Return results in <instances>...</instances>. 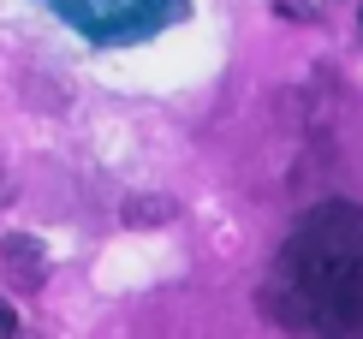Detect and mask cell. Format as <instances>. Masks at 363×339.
<instances>
[{
  "label": "cell",
  "mask_w": 363,
  "mask_h": 339,
  "mask_svg": "<svg viewBox=\"0 0 363 339\" xmlns=\"http://www.w3.org/2000/svg\"><path fill=\"white\" fill-rule=\"evenodd\" d=\"M310 339H363V209H315L280 262Z\"/></svg>",
  "instance_id": "obj_1"
},
{
  "label": "cell",
  "mask_w": 363,
  "mask_h": 339,
  "mask_svg": "<svg viewBox=\"0 0 363 339\" xmlns=\"http://www.w3.org/2000/svg\"><path fill=\"white\" fill-rule=\"evenodd\" d=\"M12 328H18V321H12V304L0 298V339H12Z\"/></svg>",
  "instance_id": "obj_3"
},
{
  "label": "cell",
  "mask_w": 363,
  "mask_h": 339,
  "mask_svg": "<svg viewBox=\"0 0 363 339\" xmlns=\"http://www.w3.org/2000/svg\"><path fill=\"white\" fill-rule=\"evenodd\" d=\"M60 12H66L72 24H84V30H96V36H119V30H131V24H143V12H149V0H54Z\"/></svg>",
  "instance_id": "obj_2"
}]
</instances>
